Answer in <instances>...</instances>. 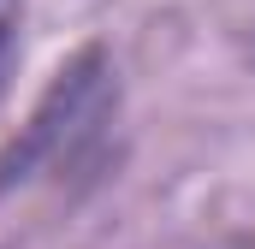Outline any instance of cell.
Masks as SVG:
<instances>
[{
  "instance_id": "1",
  "label": "cell",
  "mask_w": 255,
  "mask_h": 249,
  "mask_svg": "<svg viewBox=\"0 0 255 249\" xmlns=\"http://www.w3.org/2000/svg\"><path fill=\"white\" fill-rule=\"evenodd\" d=\"M107 119H113V71H107L101 54H83V60H71L60 71V83L48 89L36 119L24 124V136L0 160V184H30L42 172L77 166Z\"/></svg>"
},
{
  "instance_id": "2",
  "label": "cell",
  "mask_w": 255,
  "mask_h": 249,
  "mask_svg": "<svg viewBox=\"0 0 255 249\" xmlns=\"http://www.w3.org/2000/svg\"><path fill=\"white\" fill-rule=\"evenodd\" d=\"M18 30H24V0H0V89H6L12 54H18Z\"/></svg>"
}]
</instances>
